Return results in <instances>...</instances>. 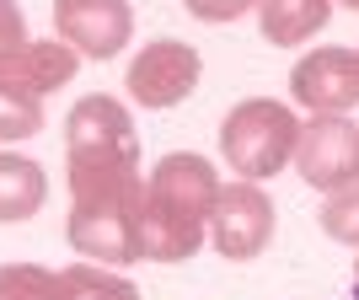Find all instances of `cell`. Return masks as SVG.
Masks as SVG:
<instances>
[{"label":"cell","mask_w":359,"mask_h":300,"mask_svg":"<svg viewBox=\"0 0 359 300\" xmlns=\"http://www.w3.org/2000/svg\"><path fill=\"white\" fill-rule=\"evenodd\" d=\"M300 113L279 97H247L220 118V161L241 182H269L279 172H295Z\"/></svg>","instance_id":"1"},{"label":"cell","mask_w":359,"mask_h":300,"mask_svg":"<svg viewBox=\"0 0 359 300\" xmlns=\"http://www.w3.org/2000/svg\"><path fill=\"white\" fill-rule=\"evenodd\" d=\"M140 210H145V177L113 193L70 198L65 214V241L75 257L102 263V268H129L140 263Z\"/></svg>","instance_id":"2"},{"label":"cell","mask_w":359,"mask_h":300,"mask_svg":"<svg viewBox=\"0 0 359 300\" xmlns=\"http://www.w3.org/2000/svg\"><path fill=\"white\" fill-rule=\"evenodd\" d=\"M273 225H279V204L269 198L263 182H241V177L220 182L215 210H210V247H215V257H225V263H252L257 252H269Z\"/></svg>","instance_id":"3"},{"label":"cell","mask_w":359,"mask_h":300,"mask_svg":"<svg viewBox=\"0 0 359 300\" xmlns=\"http://www.w3.org/2000/svg\"><path fill=\"white\" fill-rule=\"evenodd\" d=\"M204 81V60H198L194 43L182 38H150L129 60V75H123V91L129 102L145 107V113H166V107H182Z\"/></svg>","instance_id":"4"},{"label":"cell","mask_w":359,"mask_h":300,"mask_svg":"<svg viewBox=\"0 0 359 300\" xmlns=\"http://www.w3.org/2000/svg\"><path fill=\"white\" fill-rule=\"evenodd\" d=\"M65 161H123L140 166V135L123 97L86 91L65 113Z\"/></svg>","instance_id":"5"},{"label":"cell","mask_w":359,"mask_h":300,"mask_svg":"<svg viewBox=\"0 0 359 300\" xmlns=\"http://www.w3.org/2000/svg\"><path fill=\"white\" fill-rule=\"evenodd\" d=\"M290 102L306 118H354L359 107V48L322 43L290 70Z\"/></svg>","instance_id":"6"},{"label":"cell","mask_w":359,"mask_h":300,"mask_svg":"<svg viewBox=\"0 0 359 300\" xmlns=\"http://www.w3.org/2000/svg\"><path fill=\"white\" fill-rule=\"evenodd\" d=\"M295 177L316 193H344L359 182V123L354 118H306L295 145Z\"/></svg>","instance_id":"7"},{"label":"cell","mask_w":359,"mask_h":300,"mask_svg":"<svg viewBox=\"0 0 359 300\" xmlns=\"http://www.w3.org/2000/svg\"><path fill=\"white\" fill-rule=\"evenodd\" d=\"M54 32L81 60L107 64L135 38V6L129 0H54Z\"/></svg>","instance_id":"8"},{"label":"cell","mask_w":359,"mask_h":300,"mask_svg":"<svg viewBox=\"0 0 359 300\" xmlns=\"http://www.w3.org/2000/svg\"><path fill=\"white\" fill-rule=\"evenodd\" d=\"M145 193L161 198V204H177V210L198 214V220H210L215 193H220V172L198 150H166L161 161L145 172Z\"/></svg>","instance_id":"9"},{"label":"cell","mask_w":359,"mask_h":300,"mask_svg":"<svg viewBox=\"0 0 359 300\" xmlns=\"http://www.w3.org/2000/svg\"><path fill=\"white\" fill-rule=\"evenodd\" d=\"M204 241H210V220H198V214L145 193V210H140V263H188V257H198Z\"/></svg>","instance_id":"10"},{"label":"cell","mask_w":359,"mask_h":300,"mask_svg":"<svg viewBox=\"0 0 359 300\" xmlns=\"http://www.w3.org/2000/svg\"><path fill=\"white\" fill-rule=\"evenodd\" d=\"M48 204V172L22 150H0V225H22Z\"/></svg>","instance_id":"11"},{"label":"cell","mask_w":359,"mask_h":300,"mask_svg":"<svg viewBox=\"0 0 359 300\" xmlns=\"http://www.w3.org/2000/svg\"><path fill=\"white\" fill-rule=\"evenodd\" d=\"M327 22H332V0H263L257 6V27L273 48H300Z\"/></svg>","instance_id":"12"},{"label":"cell","mask_w":359,"mask_h":300,"mask_svg":"<svg viewBox=\"0 0 359 300\" xmlns=\"http://www.w3.org/2000/svg\"><path fill=\"white\" fill-rule=\"evenodd\" d=\"M11 70L48 102L60 86H70V81H75V70H81V54H75L65 38H32V43L11 60Z\"/></svg>","instance_id":"13"},{"label":"cell","mask_w":359,"mask_h":300,"mask_svg":"<svg viewBox=\"0 0 359 300\" xmlns=\"http://www.w3.org/2000/svg\"><path fill=\"white\" fill-rule=\"evenodd\" d=\"M43 135V97L6 64L0 70V150L22 145V139Z\"/></svg>","instance_id":"14"},{"label":"cell","mask_w":359,"mask_h":300,"mask_svg":"<svg viewBox=\"0 0 359 300\" xmlns=\"http://www.w3.org/2000/svg\"><path fill=\"white\" fill-rule=\"evenodd\" d=\"M60 285H65V300H140V285L123 268H102V263H86V257L65 263Z\"/></svg>","instance_id":"15"},{"label":"cell","mask_w":359,"mask_h":300,"mask_svg":"<svg viewBox=\"0 0 359 300\" xmlns=\"http://www.w3.org/2000/svg\"><path fill=\"white\" fill-rule=\"evenodd\" d=\"M0 300H65L60 268H43V263H0Z\"/></svg>","instance_id":"16"},{"label":"cell","mask_w":359,"mask_h":300,"mask_svg":"<svg viewBox=\"0 0 359 300\" xmlns=\"http://www.w3.org/2000/svg\"><path fill=\"white\" fill-rule=\"evenodd\" d=\"M316 225H322V236L338 241V247H359V182H354V188H344V193L322 198Z\"/></svg>","instance_id":"17"},{"label":"cell","mask_w":359,"mask_h":300,"mask_svg":"<svg viewBox=\"0 0 359 300\" xmlns=\"http://www.w3.org/2000/svg\"><path fill=\"white\" fill-rule=\"evenodd\" d=\"M27 22H22V11H16V0H0V70L27 48Z\"/></svg>","instance_id":"18"},{"label":"cell","mask_w":359,"mask_h":300,"mask_svg":"<svg viewBox=\"0 0 359 300\" xmlns=\"http://www.w3.org/2000/svg\"><path fill=\"white\" fill-rule=\"evenodd\" d=\"M182 6H188V16H198V22L225 27V22H241L247 11H257L263 0H182Z\"/></svg>","instance_id":"19"},{"label":"cell","mask_w":359,"mask_h":300,"mask_svg":"<svg viewBox=\"0 0 359 300\" xmlns=\"http://www.w3.org/2000/svg\"><path fill=\"white\" fill-rule=\"evenodd\" d=\"M332 6H344V11H354V16H359V0H332Z\"/></svg>","instance_id":"20"},{"label":"cell","mask_w":359,"mask_h":300,"mask_svg":"<svg viewBox=\"0 0 359 300\" xmlns=\"http://www.w3.org/2000/svg\"><path fill=\"white\" fill-rule=\"evenodd\" d=\"M332 300H359V289H354V285H348V289H344V295H332Z\"/></svg>","instance_id":"21"},{"label":"cell","mask_w":359,"mask_h":300,"mask_svg":"<svg viewBox=\"0 0 359 300\" xmlns=\"http://www.w3.org/2000/svg\"><path fill=\"white\" fill-rule=\"evenodd\" d=\"M354 289H359V263H354Z\"/></svg>","instance_id":"22"}]
</instances>
